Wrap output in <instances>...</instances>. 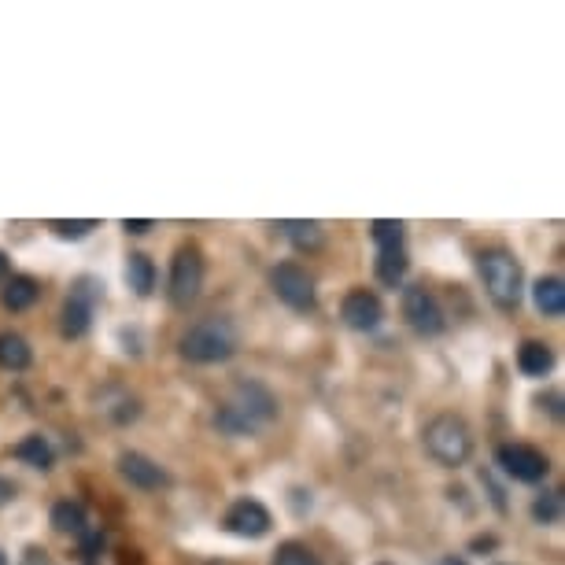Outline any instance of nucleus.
Masks as SVG:
<instances>
[{"instance_id":"f257e3e1","label":"nucleus","mask_w":565,"mask_h":565,"mask_svg":"<svg viewBox=\"0 0 565 565\" xmlns=\"http://www.w3.org/2000/svg\"><path fill=\"white\" fill-rule=\"evenodd\" d=\"M277 418V396L263 381H237L226 403L215 410L218 433L226 436H255L263 425Z\"/></svg>"},{"instance_id":"f03ea898","label":"nucleus","mask_w":565,"mask_h":565,"mask_svg":"<svg viewBox=\"0 0 565 565\" xmlns=\"http://www.w3.org/2000/svg\"><path fill=\"white\" fill-rule=\"evenodd\" d=\"M233 351H237V329H233V322L222 318V314L200 318V322L189 325L185 337H181V355L189 362H200V366L233 359Z\"/></svg>"},{"instance_id":"7ed1b4c3","label":"nucleus","mask_w":565,"mask_h":565,"mask_svg":"<svg viewBox=\"0 0 565 565\" xmlns=\"http://www.w3.org/2000/svg\"><path fill=\"white\" fill-rule=\"evenodd\" d=\"M421 440H425V451L447 469L466 466L469 455H473V433H469V425L458 414H436L425 425Z\"/></svg>"},{"instance_id":"20e7f679","label":"nucleus","mask_w":565,"mask_h":565,"mask_svg":"<svg viewBox=\"0 0 565 565\" xmlns=\"http://www.w3.org/2000/svg\"><path fill=\"white\" fill-rule=\"evenodd\" d=\"M481 277H484V289H488L495 307L517 311L521 292H525V270H521V263H517L514 255L503 252V248L481 252Z\"/></svg>"},{"instance_id":"39448f33","label":"nucleus","mask_w":565,"mask_h":565,"mask_svg":"<svg viewBox=\"0 0 565 565\" xmlns=\"http://www.w3.org/2000/svg\"><path fill=\"white\" fill-rule=\"evenodd\" d=\"M200 289H204V255L196 244H181L170 259V303L189 307V303H196Z\"/></svg>"},{"instance_id":"423d86ee","label":"nucleus","mask_w":565,"mask_h":565,"mask_svg":"<svg viewBox=\"0 0 565 565\" xmlns=\"http://www.w3.org/2000/svg\"><path fill=\"white\" fill-rule=\"evenodd\" d=\"M403 318H407L410 329L421 333V337H436V333H444L447 325L444 307H440V300L425 285H410L403 292Z\"/></svg>"},{"instance_id":"0eeeda50","label":"nucleus","mask_w":565,"mask_h":565,"mask_svg":"<svg viewBox=\"0 0 565 565\" xmlns=\"http://www.w3.org/2000/svg\"><path fill=\"white\" fill-rule=\"evenodd\" d=\"M270 285H274L277 300L292 307V311H311L314 307V281L311 274L296 263H277L270 270Z\"/></svg>"},{"instance_id":"6e6552de","label":"nucleus","mask_w":565,"mask_h":565,"mask_svg":"<svg viewBox=\"0 0 565 565\" xmlns=\"http://www.w3.org/2000/svg\"><path fill=\"white\" fill-rule=\"evenodd\" d=\"M495 458H499L503 473H510L514 481H525V484H536V481H543V477L551 473V462H547V455H543L540 447H532V444H503L499 451H495Z\"/></svg>"},{"instance_id":"1a4fd4ad","label":"nucleus","mask_w":565,"mask_h":565,"mask_svg":"<svg viewBox=\"0 0 565 565\" xmlns=\"http://www.w3.org/2000/svg\"><path fill=\"white\" fill-rule=\"evenodd\" d=\"M233 536H241V540H259V536H266L270 532V525H274V517H270V510H266L259 499H237V503L226 510V521H222Z\"/></svg>"},{"instance_id":"9d476101","label":"nucleus","mask_w":565,"mask_h":565,"mask_svg":"<svg viewBox=\"0 0 565 565\" xmlns=\"http://www.w3.org/2000/svg\"><path fill=\"white\" fill-rule=\"evenodd\" d=\"M119 473L133 484V488H141V492H156V488H167L170 484L167 469L159 466L156 458L141 455V451H122Z\"/></svg>"},{"instance_id":"9b49d317","label":"nucleus","mask_w":565,"mask_h":565,"mask_svg":"<svg viewBox=\"0 0 565 565\" xmlns=\"http://www.w3.org/2000/svg\"><path fill=\"white\" fill-rule=\"evenodd\" d=\"M340 318H344L351 329L370 333V329H377V325H381V318H385V307H381V300H377L373 292L355 289V292H348V296H344V303H340Z\"/></svg>"},{"instance_id":"f8f14e48","label":"nucleus","mask_w":565,"mask_h":565,"mask_svg":"<svg viewBox=\"0 0 565 565\" xmlns=\"http://www.w3.org/2000/svg\"><path fill=\"white\" fill-rule=\"evenodd\" d=\"M281 233H285L300 252H318V248L325 244V229H322V222H314V218H292V222H281Z\"/></svg>"},{"instance_id":"ddd939ff","label":"nucleus","mask_w":565,"mask_h":565,"mask_svg":"<svg viewBox=\"0 0 565 565\" xmlns=\"http://www.w3.org/2000/svg\"><path fill=\"white\" fill-rule=\"evenodd\" d=\"M532 303H536V311L547 314V318H562V311H565L562 277H540L536 289H532Z\"/></svg>"},{"instance_id":"4468645a","label":"nucleus","mask_w":565,"mask_h":565,"mask_svg":"<svg viewBox=\"0 0 565 565\" xmlns=\"http://www.w3.org/2000/svg\"><path fill=\"white\" fill-rule=\"evenodd\" d=\"M34 300H37V281L26 274H12L4 281V289H0V303L8 311H26V307H34Z\"/></svg>"},{"instance_id":"2eb2a0df","label":"nucleus","mask_w":565,"mask_h":565,"mask_svg":"<svg viewBox=\"0 0 565 565\" xmlns=\"http://www.w3.org/2000/svg\"><path fill=\"white\" fill-rule=\"evenodd\" d=\"M89 318H93V307H89V300H82V296H71V300L63 303V311H60V333L67 340L85 337Z\"/></svg>"},{"instance_id":"dca6fc26","label":"nucleus","mask_w":565,"mask_h":565,"mask_svg":"<svg viewBox=\"0 0 565 565\" xmlns=\"http://www.w3.org/2000/svg\"><path fill=\"white\" fill-rule=\"evenodd\" d=\"M517 366H521V373H529V377H543L554 366V351L543 340H525L517 348Z\"/></svg>"},{"instance_id":"f3484780","label":"nucleus","mask_w":565,"mask_h":565,"mask_svg":"<svg viewBox=\"0 0 565 565\" xmlns=\"http://www.w3.org/2000/svg\"><path fill=\"white\" fill-rule=\"evenodd\" d=\"M30 359H34V351H30V344H26V337H19V333H0V370H26L30 366Z\"/></svg>"},{"instance_id":"a211bd4d","label":"nucleus","mask_w":565,"mask_h":565,"mask_svg":"<svg viewBox=\"0 0 565 565\" xmlns=\"http://www.w3.org/2000/svg\"><path fill=\"white\" fill-rule=\"evenodd\" d=\"M52 525H56V532H63V536H85V532H89L82 503H71V499H63V503L52 506Z\"/></svg>"},{"instance_id":"6ab92c4d","label":"nucleus","mask_w":565,"mask_h":565,"mask_svg":"<svg viewBox=\"0 0 565 565\" xmlns=\"http://www.w3.org/2000/svg\"><path fill=\"white\" fill-rule=\"evenodd\" d=\"M12 455L19 458V462H26V466H34V469H52V458H56V455H52V444L41 433L19 440Z\"/></svg>"},{"instance_id":"aec40b11","label":"nucleus","mask_w":565,"mask_h":565,"mask_svg":"<svg viewBox=\"0 0 565 565\" xmlns=\"http://www.w3.org/2000/svg\"><path fill=\"white\" fill-rule=\"evenodd\" d=\"M126 277H130V289L137 292V296H148V292L156 289V266H152V259L148 255H130V263H126Z\"/></svg>"},{"instance_id":"412c9836","label":"nucleus","mask_w":565,"mask_h":565,"mask_svg":"<svg viewBox=\"0 0 565 565\" xmlns=\"http://www.w3.org/2000/svg\"><path fill=\"white\" fill-rule=\"evenodd\" d=\"M403 274H407V252L403 248H385V252L377 255V277L385 285H399Z\"/></svg>"},{"instance_id":"4be33fe9","label":"nucleus","mask_w":565,"mask_h":565,"mask_svg":"<svg viewBox=\"0 0 565 565\" xmlns=\"http://www.w3.org/2000/svg\"><path fill=\"white\" fill-rule=\"evenodd\" d=\"M274 565H322V558L307 547V543L300 540H289V543H281L274 551Z\"/></svg>"},{"instance_id":"5701e85b","label":"nucleus","mask_w":565,"mask_h":565,"mask_svg":"<svg viewBox=\"0 0 565 565\" xmlns=\"http://www.w3.org/2000/svg\"><path fill=\"white\" fill-rule=\"evenodd\" d=\"M532 517L540 521V525H558V517H562V492H543L532 499Z\"/></svg>"},{"instance_id":"b1692460","label":"nucleus","mask_w":565,"mask_h":565,"mask_svg":"<svg viewBox=\"0 0 565 565\" xmlns=\"http://www.w3.org/2000/svg\"><path fill=\"white\" fill-rule=\"evenodd\" d=\"M370 237L377 241V248H403V222H388V218H377L370 226Z\"/></svg>"},{"instance_id":"393cba45","label":"nucleus","mask_w":565,"mask_h":565,"mask_svg":"<svg viewBox=\"0 0 565 565\" xmlns=\"http://www.w3.org/2000/svg\"><path fill=\"white\" fill-rule=\"evenodd\" d=\"M49 229L56 237H63V241H82L89 229H97V222H93V218H82V222H63V218H56V222H49Z\"/></svg>"},{"instance_id":"a878e982","label":"nucleus","mask_w":565,"mask_h":565,"mask_svg":"<svg viewBox=\"0 0 565 565\" xmlns=\"http://www.w3.org/2000/svg\"><path fill=\"white\" fill-rule=\"evenodd\" d=\"M122 229H126V233H133V237H141V233H148V229H152V222H148V218H126V222H122Z\"/></svg>"},{"instance_id":"bb28decb","label":"nucleus","mask_w":565,"mask_h":565,"mask_svg":"<svg viewBox=\"0 0 565 565\" xmlns=\"http://www.w3.org/2000/svg\"><path fill=\"white\" fill-rule=\"evenodd\" d=\"M15 499V484L8 477H0V506H8Z\"/></svg>"},{"instance_id":"cd10ccee","label":"nucleus","mask_w":565,"mask_h":565,"mask_svg":"<svg viewBox=\"0 0 565 565\" xmlns=\"http://www.w3.org/2000/svg\"><path fill=\"white\" fill-rule=\"evenodd\" d=\"M8 270H12V263H8V255L0 252V281H8Z\"/></svg>"},{"instance_id":"c85d7f7f","label":"nucleus","mask_w":565,"mask_h":565,"mask_svg":"<svg viewBox=\"0 0 565 565\" xmlns=\"http://www.w3.org/2000/svg\"><path fill=\"white\" fill-rule=\"evenodd\" d=\"M436 565H466V562H462V558H455V554H447V558H440Z\"/></svg>"},{"instance_id":"c756f323","label":"nucleus","mask_w":565,"mask_h":565,"mask_svg":"<svg viewBox=\"0 0 565 565\" xmlns=\"http://www.w3.org/2000/svg\"><path fill=\"white\" fill-rule=\"evenodd\" d=\"M0 565H8V554H4V551H0Z\"/></svg>"},{"instance_id":"7c9ffc66","label":"nucleus","mask_w":565,"mask_h":565,"mask_svg":"<svg viewBox=\"0 0 565 565\" xmlns=\"http://www.w3.org/2000/svg\"><path fill=\"white\" fill-rule=\"evenodd\" d=\"M381 565H392V562H381Z\"/></svg>"}]
</instances>
